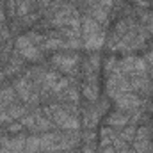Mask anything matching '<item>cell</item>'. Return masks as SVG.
I'll use <instances>...</instances> for the list:
<instances>
[{
	"mask_svg": "<svg viewBox=\"0 0 153 153\" xmlns=\"http://www.w3.org/2000/svg\"><path fill=\"white\" fill-rule=\"evenodd\" d=\"M114 71H119V73L128 75V76L146 75L148 64H146L144 59H141V57H125L123 61H119V62L116 64Z\"/></svg>",
	"mask_w": 153,
	"mask_h": 153,
	"instance_id": "obj_1",
	"label": "cell"
},
{
	"mask_svg": "<svg viewBox=\"0 0 153 153\" xmlns=\"http://www.w3.org/2000/svg\"><path fill=\"white\" fill-rule=\"evenodd\" d=\"M125 93H132L130 82L126 80V76L123 75V73L112 71V75L109 76V80H107V94L116 100L117 96H121Z\"/></svg>",
	"mask_w": 153,
	"mask_h": 153,
	"instance_id": "obj_2",
	"label": "cell"
},
{
	"mask_svg": "<svg viewBox=\"0 0 153 153\" xmlns=\"http://www.w3.org/2000/svg\"><path fill=\"white\" fill-rule=\"evenodd\" d=\"M16 50L27 61H36V59L41 57V50L29 39V36H20L16 39Z\"/></svg>",
	"mask_w": 153,
	"mask_h": 153,
	"instance_id": "obj_3",
	"label": "cell"
},
{
	"mask_svg": "<svg viewBox=\"0 0 153 153\" xmlns=\"http://www.w3.org/2000/svg\"><path fill=\"white\" fill-rule=\"evenodd\" d=\"M52 119L55 121V125H59L62 130H76L78 128V119L73 114H70L64 109H57L52 112Z\"/></svg>",
	"mask_w": 153,
	"mask_h": 153,
	"instance_id": "obj_4",
	"label": "cell"
},
{
	"mask_svg": "<svg viewBox=\"0 0 153 153\" xmlns=\"http://www.w3.org/2000/svg\"><path fill=\"white\" fill-rule=\"evenodd\" d=\"M117 111H125V112H130V111H137L143 103V100L135 94V93H125L121 96H117L114 100Z\"/></svg>",
	"mask_w": 153,
	"mask_h": 153,
	"instance_id": "obj_5",
	"label": "cell"
},
{
	"mask_svg": "<svg viewBox=\"0 0 153 153\" xmlns=\"http://www.w3.org/2000/svg\"><path fill=\"white\" fill-rule=\"evenodd\" d=\"M130 85H132V91H139L141 94H150L153 91V85L150 82L148 75H135L130 76Z\"/></svg>",
	"mask_w": 153,
	"mask_h": 153,
	"instance_id": "obj_6",
	"label": "cell"
},
{
	"mask_svg": "<svg viewBox=\"0 0 153 153\" xmlns=\"http://www.w3.org/2000/svg\"><path fill=\"white\" fill-rule=\"evenodd\" d=\"M52 62H53L59 70L70 73V71H73V68L76 66L78 57H76V55H55V57L52 59Z\"/></svg>",
	"mask_w": 153,
	"mask_h": 153,
	"instance_id": "obj_7",
	"label": "cell"
},
{
	"mask_svg": "<svg viewBox=\"0 0 153 153\" xmlns=\"http://www.w3.org/2000/svg\"><path fill=\"white\" fill-rule=\"evenodd\" d=\"M25 143H27V139H23V137H16V139H0L2 148H5L7 152H11V153H23L25 152Z\"/></svg>",
	"mask_w": 153,
	"mask_h": 153,
	"instance_id": "obj_8",
	"label": "cell"
},
{
	"mask_svg": "<svg viewBox=\"0 0 153 153\" xmlns=\"http://www.w3.org/2000/svg\"><path fill=\"white\" fill-rule=\"evenodd\" d=\"M128 123H130V116L126 114L125 111H116L112 114H109V117H107V125L114 126V128H123Z\"/></svg>",
	"mask_w": 153,
	"mask_h": 153,
	"instance_id": "obj_9",
	"label": "cell"
},
{
	"mask_svg": "<svg viewBox=\"0 0 153 153\" xmlns=\"http://www.w3.org/2000/svg\"><path fill=\"white\" fill-rule=\"evenodd\" d=\"M103 43H105V34L102 30L96 32V34H93V36H87L85 41H84V45H85L87 50H98V48L103 46Z\"/></svg>",
	"mask_w": 153,
	"mask_h": 153,
	"instance_id": "obj_10",
	"label": "cell"
},
{
	"mask_svg": "<svg viewBox=\"0 0 153 153\" xmlns=\"http://www.w3.org/2000/svg\"><path fill=\"white\" fill-rule=\"evenodd\" d=\"M82 32H84V38L93 36V34L100 32V23H98L96 20H93V18L85 16V18L82 20Z\"/></svg>",
	"mask_w": 153,
	"mask_h": 153,
	"instance_id": "obj_11",
	"label": "cell"
},
{
	"mask_svg": "<svg viewBox=\"0 0 153 153\" xmlns=\"http://www.w3.org/2000/svg\"><path fill=\"white\" fill-rule=\"evenodd\" d=\"M134 152L137 153H148L152 148H150V137H135L134 141Z\"/></svg>",
	"mask_w": 153,
	"mask_h": 153,
	"instance_id": "obj_12",
	"label": "cell"
},
{
	"mask_svg": "<svg viewBox=\"0 0 153 153\" xmlns=\"http://www.w3.org/2000/svg\"><path fill=\"white\" fill-rule=\"evenodd\" d=\"M82 91H84V96L87 98V100H91V102H94L96 98H98V93H96V85H94V82L91 84V82H85L84 85H82Z\"/></svg>",
	"mask_w": 153,
	"mask_h": 153,
	"instance_id": "obj_13",
	"label": "cell"
},
{
	"mask_svg": "<svg viewBox=\"0 0 153 153\" xmlns=\"http://www.w3.org/2000/svg\"><path fill=\"white\" fill-rule=\"evenodd\" d=\"M13 100H14V89L13 87L0 89V103L2 105H9V103H13Z\"/></svg>",
	"mask_w": 153,
	"mask_h": 153,
	"instance_id": "obj_14",
	"label": "cell"
},
{
	"mask_svg": "<svg viewBox=\"0 0 153 153\" xmlns=\"http://www.w3.org/2000/svg\"><path fill=\"white\" fill-rule=\"evenodd\" d=\"M32 2H34V0H16V14H18V16L29 14Z\"/></svg>",
	"mask_w": 153,
	"mask_h": 153,
	"instance_id": "obj_15",
	"label": "cell"
},
{
	"mask_svg": "<svg viewBox=\"0 0 153 153\" xmlns=\"http://www.w3.org/2000/svg\"><path fill=\"white\" fill-rule=\"evenodd\" d=\"M43 48H46V50H57V48H64V41L62 39H46L45 43H43Z\"/></svg>",
	"mask_w": 153,
	"mask_h": 153,
	"instance_id": "obj_16",
	"label": "cell"
},
{
	"mask_svg": "<svg viewBox=\"0 0 153 153\" xmlns=\"http://www.w3.org/2000/svg\"><path fill=\"white\" fill-rule=\"evenodd\" d=\"M135 132H137V130H135L134 126H126V128L119 134V137H121L123 141H126V143H132V141L135 139Z\"/></svg>",
	"mask_w": 153,
	"mask_h": 153,
	"instance_id": "obj_17",
	"label": "cell"
},
{
	"mask_svg": "<svg viewBox=\"0 0 153 153\" xmlns=\"http://www.w3.org/2000/svg\"><path fill=\"white\" fill-rule=\"evenodd\" d=\"M7 111H9V114L13 119H18V117H22V116L25 114V109L23 107H20V105H7Z\"/></svg>",
	"mask_w": 153,
	"mask_h": 153,
	"instance_id": "obj_18",
	"label": "cell"
},
{
	"mask_svg": "<svg viewBox=\"0 0 153 153\" xmlns=\"http://www.w3.org/2000/svg\"><path fill=\"white\" fill-rule=\"evenodd\" d=\"M64 89H68V80H66V78H59V80L53 84V87H52L53 93H61V91H64Z\"/></svg>",
	"mask_w": 153,
	"mask_h": 153,
	"instance_id": "obj_19",
	"label": "cell"
},
{
	"mask_svg": "<svg viewBox=\"0 0 153 153\" xmlns=\"http://www.w3.org/2000/svg\"><path fill=\"white\" fill-rule=\"evenodd\" d=\"M9 121H13V117H11V114H9L7 107L0 103V123H9Z\"/></svg>",
	"mask_w": 153,
	"mask_h": 153,
	"instance_id": "obj_20",
	"label": "cell"
},
{
	"mask_svg": "<svg viewBox=\"0 0 153 153\" xmlns=\"http://www.w3.org/2000/svg\"><path fill=\"white\" fill-rule=\"evenodd\" d=\"M23 20H22V25H32L36 20H38V14H25V16H22Z\"/></svg>",
	"mask_w": 153,
	"mask_h": 153,
	"instance_id": "obj_21",
	"label": "cell"
},
{
	"mask_svg": "<svg viewBox=\"0 0 153 153\" xmlns=\"http://www.w3.org/2000/svg\"><path fill=\"white\" fill-rule=\"evenodd\" d=\"M94 2L105 11H111V7H112V0H94Z\"/></svg>",
	"mask_w": 153,
	"mask_h": 153,
	"instance_id": "obj_22",
	"label": "cell"
},
{
	"mask_svg": "<svg viewBox=\"0 0 153 153\" xmlns=\"http://www.w3.org/2000/svg\"><path fill=\"white\" fill-rule=\"evenodd\" d=\"M66 94H68V98H70L71 102H76V100H78V93H76L75 89H66Z\"/></svg>",
	"mask_w": 153,
	"mask_h": 153,
	"instance_id": "obj_23",
	"label": "cell"
},
{
	"mask_svg": "<svg viewBox=\"0 0 153 153\" xmlns=\"http://www.w3.org/2000/svg\"><path fill=\"white\" fill-rule=\"evenodd\" d=\"M144 62H146L148 66H153V50L146 53V57H144Z\"/></svg>",
	"mask_w": 153,
	"mask_h": 153,
	"instance_id": "obj_24",
	"label": "cell"
},
{
	"mask_svg": "<svg viewBox=\"0 0 153 153\" xmlns=\"http://www.w3.org/2000/svg\"><path fill=\"white\" fill-rule=\"evenodd\" d=\"M22 128H23V125H22V123H20V125H13V126L9 128V132H18V130H22Z\"/></svg>",
	"mask_w": 153,
	"mask_h": 153,
	"instance_id": "obj_25",
	"label": "cell"
},
{
	"mask_svg": "<svg viewBox=\"0 0 153 153\" xmlns=\"http://www.w3.org/2000/svg\"><path fill=\"white\" fill-rule=\"evenodd\" d=\"M84 153H94V152H93L91 146H85V148H84Z\"/></svg>",
	"mask_w": 153,
	"mask_h": 153,
	"instance_id": "obj_26",
	"label": "cell"
},
{
	"mask_svg": "<svg viewBox=\"0 0 153 153\" xmlns=\"http://www.w3.org/2000/svg\"><path fill=\"white\" fill-rule=\"evenodd\" d=\"M48 2H50V0H39V4H41V5H48Z\"/></svg>",
	"mask_w": 153,
	"mask_h": 153,
	"instance_id": "obj_27",
	"label": "cell"
},
{
	"mask_svg": "<svg viewBox=\"0 0 153 153\" xmlns=\"http://www.w3.org/2000/svg\"><path fill=\"white\" fill-rule=\"evenodd\" d=\"M4 38H7V34H4V30H0V41H2Z\"/></svg>",
	"mask_w": 153,
	"mask_h": 153,
	"instance_id": "obj_28",
	"label": "cell"
},
{
	"mask_svg": "<svg viewBox=\"0 0 153 153\" xmlns=\"http://www.w3.org/2000/svg\"><path fill=\"white\" fill-rule=\"evenodd\" d=\"M4 18H5V14H4V11H2V9H0V22H2V20H4Z\"/></svg>",
	"mask_w": 153,
	"mask_h": 153,
	"instance_id": "obj_29",
	"label": "cell"
},
{
	"mask_svg": "<svg viewBox=\"0 0 153 153\" xmlns=\"http://www.w3.org/2000/svg\"><path fill=\"white\" fill-rule=\"evenodd\" d=\"M0 153H11V152H7L5 148H0Z\"/></svg>",
	"mask_w": 153,
	"mask_h": 153,
	"instance_id": "obj_30",
	"label": "cell"
},
{
	"mask_svg": "<svg viewBox=\"0 0 153 153\" xmlns=\"http://www.w3.org/2000/svg\"><path fill=\"white\" fill-rule=\"evenodd\" d=\"M123 153H137V152H134V150H126V152H123Z\"/></svg>",
	"mask_w": 153,
	"mask_h": 153,
	"instance_id": "obj_31",
	"label": "cell"
},
{
	"mask_svg": "<svg viewBox=\"0 0 153 153\" xmlns=\"http://www.w3.org/2000/svg\"><path fill=\"white\" fill-rule=\"evenodd\" d=\"M4 75H5V73H0V80H2V78H4Z\"/></svg>",
	"mask_w": 153,
	"mask_h": 153,
	"instance_id": "obj_32",
	"label": "cell"
}]
</instances>
